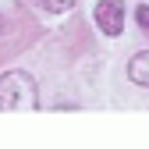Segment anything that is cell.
Wrapping results in <instances>:
<instances>
[{
    "label": "cell",
    "mask_w": 149,
    "mask_h": 149,
    "mask_svg": "<svg viewBox=\"0 0 149 149\" xmlns=\"http://www.w3.org/2000/svg\"><path fill=\"white\" fill-rule=\"evenodd\" d=\"M128 74H132V82L149 85V50H146V53H139V57H132V64H128Z\"/></svg>",
    "instance_id": "obj_3"
},
{
    "label": "cell",
    "mask_w": 149,
    "mask_h": 149,
    "mask_svg": "<svg viewBox=\"0 0 149 149\" xmlns=\"http://www.w3.org/2000/svg\"><path fill=\"white\" fill-rule=\"evenodd\" d=\"M39 96H36V82L25 71H7L0 78V110H36Z\"/></svg>",
    "instance_id": "obj_1"
},
{
    "label": "cell",
    "mask_w": 149,
    "mask_h": 149,
    "mask_svg": "<svg viewBox=\"0 0 149 149\" xmlns=\"http://www.w3.org/2000/svg\"><path fill=\"white\" fill-rule=\"evenodd\" d=\"M135 18H139V25H142V29L149 32V4H142V7L135 11Z\"/></svg>",
    "instance_id": "obj_4"
},
{
    "label": "cell",
    "mask_w": 149,
    "mask_h": 149,
    "mask_svg": "<svg viewBox=\"0 0 149 149\" xmlns=\"http://www.w3.org/2000/svg\"><path fill=\"white\" fill-rule=\"evenodd\" d=\"M96 25L107 36H121V29H124V4L121 0H103L96 7Z\"/></svg>",
    "instance_id": "obj_2"
},
{
    "label": "cell",
    "mask_w": 149,
    "mask_h": 149,
    "mask_svg": "<svg viewBox=\"0 0 149 149\" xmlns=\"http://www.w3.org/2000/svg\"><path fill=\"white\" fill-rule=\"evenodd\" d=\"M43 4H46L50 11H68V7L74 4V0H43Z\"/></svg>",
    "instance_id": "obj_5"
}]
</instances>
